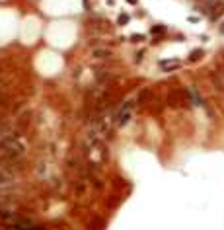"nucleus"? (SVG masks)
Wrapping results in <instances>:
<instances>
[{"label":"nucleus","instance_id":"nucleus-1","mask_svg":"<svg viewBox=\"0 0 224 230\" xmlns=\"http://www.w3.org/2000/svg\"><path fill=\"white\" fill-rule=\"evenodd\" d=\"M0 146L2 148H10V152L14 150V152H21L24 150V146H21L18 140H14V138H6V140H2V143H0Z\"/></svg>","mask_w":224,"mask_h":230},{"label":"nucleus","instance_id":"nucleus-2","mask_svg":"<svg viewBox=\"0 0 224 230\" xmlns=\"http://www.w3.org/2000/svg\"><path fill=\"white\" fill-rule=\"evenodd\" d=\"M160 66H162L166 72H171V70L179 68V63H177V61H162V63H160Z\"/></svg>","mask_w":224,"mask_h":230},{"label":"nucleus","instance_id":"nucleus-3","mask_svg":"<svg viewBox=\"0 0 224 230\" xmlns=\"http://www.w3.org/2000/svg\"><path fill=\"white\" fill-rule=\"evenodd\" d=\"M203 49H193L191 53H189V61L191 63H197V61H201V59H203Z\"/></svg>","mask_w":224,"mask_h":230},{"label":"nucleus","instance_id":"nucleus-4","mask_svg":"<svg viewBox=\"0 0 224 230\" xmlns=\"http://www.w3.org/2000/svg\"><path fill=\"white\" fill-rule=\"evenodd\" d=\"M211 78H213V84L216 86V90L224 92V82H222V78L218 76V74H216V72H213V74H211Z\"/></svg>","mask_w":224,"mask_h":230},{"label":"nucleus","instance_id":"nucleus-5","mask_svg":"<svg viewBox=\"0 0 224 230\" xmlns=\"http://www.w3.org/2000/svg\"><path fill=\"white\" fill-rule=\"evenodd\" d=\"M166 31V27L162 26V24H158V26H152V27H150V33H152V35H162Z\"/></svg>","mask_w":224,"mask_h":230},{"label":"nucleus","instance_id":"nucleus-6","mask_svg":"<svg viewBox=\"0 0 224 230\" xmlns=\"http://www.w3.org/2000/svg\"><path fill=\"white\" fill-rule=\"evenodd\" d=\"M109 55L111 53H109V51H105V49H96V51H94V57H98V59H107Z\"/></svg>","mask_w":224,"mask_h":230},{"label":"nucleus","instance_id":"nucleus-7","mask_svg":"<svg viewBox=\"0 0 224 230\" xmlns=\"http://www.w3.org/2000/svg\"><path fill=\"white\" fill-rule=\"evenodd\" d=\"M129 20H131V18H129V14H121V16H119V26H127Z\"/></svg>","mask_w":224,"mask_h":230},{"label":"nucleus","instance_id":"nucleus-8","mask_svg":"<svg viewBox=\"0 0 224 230\" xmlns=\"http://www.w3.org/2000/svg\"><path fill=\"white\" fill-rule=\"evenodd\" d=\"M131 41H133V43H140V41H144V35L135 33V35H131Z\"/></svg>","mask_w":224,"mask_h":230},{"label":"nucleus","instance_id":"nucleus-9","mask_svg":"<svg viewBox=\"0 0 224 230\" xmlns=\"http://www.w3.org/2000/svg\"><path fill=\"white\" fill-rule=\"evenodd\" d=\"M25 230H43V228H41V226H31V224H30V226H27Z\"/></svg>","mask_w":224,"mask_h":230},{"label":"nucleus","instance_id":"nucleus-10","mask_svg":"<svg viewBox=\"0 0 224 230\" xmlns=\"http://www.w3.org/2000/svg\"><path fill=\"white\" fill-rule=\"evenodd\" d=\"M129 4H133V6H136V0H127Z\"/></svg>","mask_w":224,"mask_h":230},{"label":"nucleus","instance_id":"nucleus-11","mask_svg":"<svg viewBox=\"0 0 224 230\" xmlns=\"http://www.w3.org/2000/svg\"><path fill=\"white\" fill-rule=\"evenodd\" d=\"M220 33H224V21H222V26H220Z\"/></svg>","mask_w":224,"mask_h":230}]
</instances>
